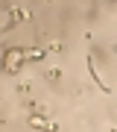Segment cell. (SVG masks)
I'll list each match as a JSON object with an SVG mask.
<instances>
[{
	"label": "cell",
	"mask_w": 117,
	"mask_h": 132,
	"mask_svg": "<svg viewBox=\"0 0 117 132\" xmlns=\"http://www.w3.org/2000/svg\"><path fill=\"white\" fill-rule=\"evenodd\" d=\"M29 123H32L35 129H53V123L50 120H41V118H29Z\"/></svg>",
	"instance_id": "1"
},
{
	"label": "cell",
	"mask_w": 117,
	"mask_h": 132,
	"mask_svg": "<svg viewBox=\"0 0 117 132\" xmlns=\"http://www.w3.org/2000/svg\"><path fill=\"white\" fill-rule=\"evenodd\" d=\"M47 76H50V79H59V76H61V68H50V71H47Z\"/></svg>",
	"instance_id": "2"
}]
</instances>
